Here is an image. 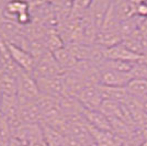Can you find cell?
I'll list each match as a JSON object with an SVG mask.
<instances>
[{
	"label": "cell",
	"instance_id": "6da1fadb",
	"mask_svg": "<svg viewBox=\"0 0 147 146\" xmlns=\"http://www.w3.org/2000/svg\"><path fill=\"white\" fill-rule=\"evenodd\" d=\"M33 76L35 79L41 78H52L63 76V69L53 56V53H49L42 58L35 61V66L33 69Z\"/></svg>",
	"mask_w": 147,
	"mask_h": 146
},
{
	"label": "cell",
	"instance_id": "7a4b0ae2",
	"mask_svg": "<svg viewBox=\"0 0 147 146\" xmlns=\"http://www.w3.org/2000/svg\"><path fill=\"white\" fill-rule=\"evenodd\" d=\"M38 108L42 116V122L46 124H52L61 116H64L61 112L59 100L53 97H49L45 95H40L36 99Z\"/></svg>",
	"mask_w": 147,
	"mask_h": 146
},
{
	"label": "cell",
	"instance_id": "3957f363",
	"mask_svg": "<svg viewBox=\"0 0 147 146\" xmlns=\"http://www.w3.org/2000/svg\"><path fill=\"white\" fill-rule=\"evenodd\" d=\"M18 82V97L29 100H36L41 95L36 79L34 78L33 74L28 73L24 70H20L17 75Z\"/></svg>",
	"mask_w": 147,
	"mask_h": 146
},
{
	"label": "cell",
	"instance_id": "277c9868",
	"mask_svg": "<svg viewBox=\"0 0 147 146\" xmlns=\"http://www.w3.org/2000/svg\"><path fill=\"white\" fill-rule=\"evenodd\" d=\"M19 116L21 124H40L42 122V116L36 100L19 98Z\"/></svg>",
	"mask_w": 147,
	"mask_h": 146
},
{
	"label": "cell",
	"instance_id": "5b68a950",
	"mask_svg": "<svg viewBox=\"0 0 147 146\" xmlns=\"http://www.w3.org/2000/svg\"><path fill=\"white\" fill-rule=\"evenodd\" d=\"M6 45L11 57H12L13 62L16 63V65L24 72L32 73L34 69V66H35V59L30 52L26 49H21V47H19V46L10 42H6Z\"/></svg>",
	"mask_w": 147,
	"mask_h": 146
},
{
	"label": "cell",
	"instance_id": "8992f818",
	"mask_svg": "<svg viewBox=\"0 0 147 146\" xmlns=\"http://www.w3.org/2000/svg\"><path fill=\"white\" fill-rule=\"evenodd\" d=\"M132 79L131 73L119 72L110 68H100V85L108 87H126Z\"/></svg>",
	"mask_w": 147,
	"mask_h": 146
},
{
	"label": "cell",
	"instance_id": "52a82bcc",
	"mask_svg": "<svg viewBox=\"0 0 147 146\" xmlns=\"http://www.w3.org/2000/svg\"><path fill=\"white\" fill-rule=\"evenodd\" d=\"M36 82L40 92L42 95L59 99L66 93L63 76L52 77V78H41L36 79Z\"/></svg>",
	"mask_w": 147,
	"mask_h": 146
},
{
	"label": "cell",
	"instance_id": "ba28073f",
	"mask_svg": "<svg viewBox=\"0 0 147 146\" xmlns=\"http://www.w3.org/2000/svg\"><path fill=\"white\" fill-rule=\"evenodd\" d=\"M76 98L87 110H100L103 98L99 90V85L86 86Z\"/></svg>",
	"mask_w": 147,
	"mask_h": 146
},
{
	"label": "cell",
	"instance_id": "9c48e42d",
	"mask_svg": "<svg viewBox=\"0 0 147 146\" xmlns=\"http://www.w3.org/2000/svg\"><path fill=\"white\" fill-rule=\"evenodd\" d=\"M105 59L121 61L127 63H137L142 61V56L132 52L124 44H117L110 49H105Z\"/></svg>",
	"mask_w": 147,
	"mask_h": 146
},
{
	"label": "cell",
	"instance_id": "30bf717a",
	"mask_svg": "<svg viewBox=\"0 0 147 146\" xmlns=\"http://www.w3.org/2000/svg\"><path fill=\"white\" fill-rule=\"evenodd\" d=\"M59 105L63 114L67 118H80L84 114L85 108L84 105L80 103L78 98L74 97L71 95L65 93L63 97L59 99Z\"/></svg>",
	"mask_w": 147,
	"mask_h": 146
},
{
	"label": "cell",
	"instance_id": "8fae6325",
	"mask_svg": "<svg viewBox=\"0 0 147 146\" xmlns=\"http://www.w3.org/2000/svg\"><path fill=\"white\" fill-rule=\"evenodd\" d=\"M111 1H91L87 11V17L94 23L100 31L108 14Z\"/></svg>",
	"mask_w": 147,
	"mask_h": 146
},
{
	"label": "cell",
	"instance_id": "7c38bea8",
	"mask_svg": "<svg viewBox=\"0 0 147 146\" xmlns=\"http://www.w3.org/2000/svg\"><path fill=\"white\" fill-rule=\"evenodd\" d=\"M111 6L120 23L136 17L137 1H124V0L111 1Z\"/></svg>",
	"mask_w": 147,
	"mask_h": 146
},
{
	"label": "cell",
	"instance_id": "4fadbf2b",
	"mask_svg": "<svg viewBox=\"0 0 147 146\" xmlns=\"http://www.w3.org/2000/svg\"><path fill=\"white\" fill-rule=\"evenodd\" d=\"M82 116L90 128L99 130V131H111L109 118L105 114H103L100 110L85 109Z\"/></svg>",
	"mask_w": 147,
	"mask_h": 146
},
{
	"label": "cell",
	"instance_id": "5bb4252c",
	"mask_svg": "<svg viewBox=\"0 0 147 146\" xmlns=\"http://www.w3.org/2000/svg\"><path fill=\"white\" fill-rule=\"evenodd\" d=\"M90 132L96 146H122L123 139L119 137L112 131H99L90 128Z\"/></svg>",
	"mask_w": 147,
	"mask_h": 146
},
{
	"label": "cell",
	"instance_id": "9a60e30c",
	"mask_svg": "<svg viewBox=\"0 0 147 146\" xmlns=\"http://www.w3.org/2000/svg\"><path fill=\"white\" fill-rule=\"evenodd\" d=\"M99 90L103 100H111L124 103L129 97L126 87H108V86L99 85Z\"/></svg>",
	"mask_w": 147,
	"mask_h": 146
},
{
	"label": "cell",
	"instance_id": "2e32d148",
	"mask_svg": "<svg viewBox=\"0 0 147 146\" xmlns=\"http://www.w3.org/2000/svg\"><path fill=\"white\" fill-rule=\"evenodd\" d=\"M30 12V3L24 1L6 2L3 8V17L17 22V19L23 13Z\"/></svg>",
	"mask_w": 147,
	"mask_h": 146
},
{
	"label": "cell",
	"instance_id": "e0dca14e",
	"mask_svg": "<svg viewBox=\"0 0 147 146\" xmlns=\"http://www.w3.org/2000/svg\"><path fill=\"white\" fill-rule=\"evenodd\" d=\"M53 56L56 59V62L58 63V65L61 66L64 73L71 70L75 67V65L77 64V59L74 57L73 54L70 53V51L66 46H64V47L59 49L58 51L54 52Z\"/></svg>",
	"mask_w": 147,
	"mask_h": 146
},
{
	"label": "cell",
	"instance_id": "ac0fdd59",
	"mask_svg": "<svg viewBox=\"0 0 147 146\" xmlns=\"http://www.w3.org/2000/svg\"><path fill=\"white\" fill-rule=\"evenodd\" d=\"M0 91L7 96H18L17 77L6 72H0Z\"/></svg>",
	"mask_w": 147,
	"mask_h": 146
},
{
	"label": "cell",
	"instance_id": "d6986e66",
	"mask_svg": "<svg viewBox=\"0 0 147 146\" xmlns=\"http://www.w3.org/2000/svg\"><path fill=\"white\" fill-rule=\"evenodd\" d=\"M126 90L135 98H147V80L132 79L126 86Z\"/></svg>",
	"mask_w": 147,
	"mask_h": 146
},
{
	"label": "cell",
	"instance_id": "ffe728a7",
	"mask_svg": "<svg viewBox=\"0 0 147 146\" xmlns=\"http://www.w3.org/2000/svg\"><path fill=\"white\" fill-rule=\"evenodd\" d=\"M12 137V130L7 119L0 113V146H8Z\"/></svg>",
	"mask_w": 147,
	"mask_h": 146
},
{
	"label": "cell",
	"instance_id": "44dd1931",
	"mask_svg": "<svg viewBox=\"0 0 147 146\" xmlns=\"http://www.w3.org/2000/svg\"><path fill=\"white\" fill-rule=\"evenodd\" d=\"M131 75L133 79L147 80V64L142 61L135 63L132 67Z\"/></svg>",
	"mask_w": 147,
	"mask_h": 146
},
{
	"label": "cell",
	"instance_id": "7402d4cb",
	"mask_svg": "<svg viewBox=\"0 0 147 146\" xmlns=\"http://www.w3.org/2000/svg\"><path fill=\"white\" fill-rule=\"evenodd\" d=\"M147 139L137 130H135L129 137L124 139L122 143V146H141L143 143H145Z\"/></svg>",
	"mask_w": 147,
	"mask_h": 146
},
{
	"label": "cell",
	"instance_id": "603a6c76",
	"mask_svg": "<svg viewBox=\"0 0 147 146\" xmlns=\"http://www.w3.org/2000/svg\"><path fill=\"white\" fill-rule=\"evenodd\" d=\"M136 17L146 20L147 19V1H137Z\"/></svg>",
	"mask_w": 147,
	"mask_h": 146
},
{
	"label": "cell",
	"instance_id": "cb8c5ba5",
	"mask_svg": "<svg viewBox=\"0 0 147 146\" xmlns=\"http://www.w3.org/2000/svg\"><path fill=\"white\" fill-rule=\"evenodd\" d=\"M5 5H6V2H0V19L2 18V13H3Z\"/></svg>",
	"mask_w": 147,
	"mask_h": 146
},
{
	"label": "cell",
	"instance_id": "d4e9b609",
	"mask_svg": "<svg viewBox=\"0 0 147 146\" xmlns=\"http://www.w3.org/2000/svg\"><path fill=\"white\" fill-rule=\"evenodd\" d=\"M141 146H147V141L145 142V143H143V144H142Z\"/></svg>",
	"mask_w": 147,
	"mask_h": 146
},
{
	"label": "cell",
	"instance_id": "484cf974",
	"mask_svg": "<svg viewBox=\"0 0 147 146\" xmlns=\"http://www.w3.org/2000/svg\"><path fill=\"white\" fill-rule=\"evenodd\" d=\"M1 97H2V93H1V91H0V103H1Z\"/></svg>",
	"mask_w": 147,
	"mask_h": 146
}]
</instances>
